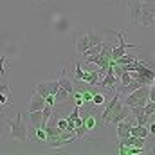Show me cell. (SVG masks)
I'll return each mask as SVG.
<instances>
[{
	"label": "cell",
	"instance_id": "obj_9",
	"mask_svg": "<svg viewBox=\"0 0 155 155\" xmlns=\"http://www.w3.org/2000/svg\"><path fill=\"white\" fill-rule=\"evenodd\" d=\"M130 135H135V137H144V139H148V137H150V132H148V128H146V126L134 124V126H132V130H130Z\"/></svg>",
	"mask_w": 155,
	"mask_h": 155
},
{
	"label": "cell",
	"instance_id": "obj_14",
	"mask_svg": "<svg viewBox=\"0 0 155 155\" xmlns=\"http://www.w3.org/2000/svg\"><path fill=\"white\" fill-rule=\"evenodd\" d=\"M29 121H31V126H33V128H38L40 123H41V110H33V112H29Z\"/></svg>",
	"mask_w": 155,
	"mask_h": 155
},
{
	"label": "cell",
	"instance_id": "obj_18",
	"mask_svg": "<svg viewBox=\"0 0 155 155\" xmlns=\"http://www.w3.org/2000/svg\"><path fill=\"white\" fill-rule=\"evenodd\" d=\"M45 85H47V90H49V94H52V96H54V94L58 92V88H60V83H58V79H52V81H47Z\"/></svg>",
	"mask_w": 155,
	"mask_h": 155
},
{
	"label": "cell",
	"instance_id": "obj_16",
	"mask_svg": "<svg viewBox=\"0 0 155 155\" xmlns=\"http://www.w3.org/2000/svg\"><path fill=\"white\" fill-rule=\"evenodd\" d=\"M69 96H71L69 92H65L63 88H58V92L54 94V101H56V103H61V101H65V99H69Z\"/></svg>",
	"mask_w": 155,
	"mask_h": 155
},
{
	"label": "cell",
	"instance_id": "obj_24",
	"mask_svg": "<svg viewBox=\"0 0 155 155\" xmlns=\"http://www.w3.org/2000/svg\"><path fill=\"white\" fill-rule=\"evenodd\" d=\"M153 134H155V124L150 123V135H153Z\"/></svg>",
	"mask_w": 155,
	"mask_h": 155
},
{
	"label": "cell",
	"instance_id": "obj_13",
	"mask_svg": "<svg viewBox=\"0 0 155 155\" xmlns=\"http://www.w3.org/2000/svg\"><path fill=\"white\" fill-rule=\"evenodd\" d=\"M87 49H88V38H87V35H83L76 40V51L79 54H83Z\"/></svg>",
	"mask_w": 155,
	"mask_h": 155
},
{
	"label": "cell",
	"instance_id": "obj_6",
	"mask_svg": "<svg viewBox=\"0 0 155 155\" xmlns=\"http://www.w3.org/2000/svg\"><path fill=\"white\" fill-rule=\"evenodd\" d=\"M43 107H45V97L40 96L35 88H31V101H29V105H27V110H29V112H33V110H41Z\"/></svg>",
	"mask_w": 155,
	"mask_h": 155
},
{
	"label": "cell",
	"instance_id": "obj_17",
	"mask_svg": "<svg viewBox=\"0 0 155 155\" xmlns=\"http://www.w3.org/2000/svg\"><path fill=\"white\" fill-rule=\"evenodd\" d=\"M74 135H76L78 141H81V139L87 135V126H85V124H78L76 128H74Z\"/></svg>",
	"mask_w": 155,
	"mask_h": 155
},
{
	"label": "cell",
	"instance_id": "obj_22",
	"mask_svg": "<svg viewBox=\"0 0 155 155\" xmlns=\"http://www.w3.org/2000/svg\"><path fill=\"white\" fill-rule=\"evenodd\" d=\"M81 76H83V69H81V63L78 61L76 63V76H74V79H81Z\"/></svg>",
	"mask_w": 155,
	"mask_h": 155
},
{
	"label": "cell",
	"instance_id": "obj_21",
	"mask_svg": "<svg viewBox=\"0 0 155 155\" xmlns=\"http://www.w3.org/2000/svg\"><path fill=\"white\" fill-rule=\"evenodd\" d=\"M0 105H7V107H11L13 101L7 99V94H0Z\"/></svg>",
	"mask_w": 155,
	"mask_h": 155
},
{
	"label": "cell",
	"instance_id": "obj_1",
	"mask_svg": "<svg viewBox=\"0 0 155 155\" xmlns=\"http://www.w3.org/2000/svg\"><path fill=\"white\" fill-rule=\"evenodd\" d=\"M4 124L9 126V137L15 139V141H20V143H27V135H29V130H27V124L24 121L22 114H16L15 119H9V117H4Z\"/></svg>",
	"mask_w": 155,
	"mask_h": 155
},
{
	"label": "cell",
	"instance_id": "obj_19",
	"mask_svg": "<svg viewBox=\"0 0 155 155\" xmlns=\"http://www.w3.org/2000/svg\"><path fill=\"white\" fill-rule=\"evenodd\" d=\"M4 63H7V60H5V56H2V54H0V76L7 78V76H5V67H4Z\"/></svg>",
	"mask_w": 155,
	"mask_h": 155
},
{
	"label": "cell",
	"instance_id": "obj_15",
	"mask_svg": "<svg viewBox=\"0 0 155 155\" xmlns=\"http://www.w3.org/2000/svg\"><path fill=\"white\" fill-rule=\"evenodd\" d=\"M105 101H107V97H105L99 90H96V92H94V96H92V101H90V103H92L94 107H101Z\"/></svg>",
	"mask_w": 155,
	"mask_h": 155
},
{
	"label": "cell",
	"instance_id": "obj_4",
	"mask_svg": "<svg viewBox=\"0 0 155 155\" xmlns=\"http://www.w3.org/2000/svg\"><path fill=\"white\" fill-rule=\"evenodd\" d=\"M141 2H143V0H128L130 25H132V27L139 25V18H141Z\"/></svg>",
	"mask_w": 155,
	"mask_h": 155
},
{
	"label": "cell",
	"instance_id": "obj_2",
	"mask_svg": "<svg viewBox=\"0 0 155 155\" xmlns=\"http://www.w3.org/2000/svg\"><path fill=\"white\" fill-rule=\"evenodd\" d=\"M153 18H155V4L152 0L141 2V18H139V25L153 27V24H155Z\"/></svg>",
	"mask_w": 155,
	"mask_h": 155
},
{
	"label": "cell",
	"instance_id": "obj_5",
	"mask_svg": "<svg viewBox=\"0 0 155 155\" xmlns=\"http://www.w3.org/2000/svg\"><path fill=\"white\" fill-rule=\"evenodd\" d=\"M135 124V119L134 116L130 114V116L126 117V119H123V121H119L116 126H117V135H119V139L121 137H126V135H130V130H132V126Z\"/></svg>",
	"mask_w": 155,
	"mask_h": 155
},
{
	"label": "cell",
	"instance_id": "obj_12",
	"mask_svg": "<svg viewBox=\"0 0 155 155\" xmlns=\"http://www.w3.org/2000/svg\"><path fill=\"white\" fill-rule=\"evenodd\" d=\"M87 38H88V47H94V45H99L103 40H101V36L94 31V29H88L87 31Z\"/></svg>",
	"mask_w": 155,
	"mask_h": 155
},
{
	"label": "cell",
	"instance_id": "obj_23",
	"mask_svg": "<svg viewBox=\"0 0 155 155\" xmlns=\"http://www.w3.org/2000/svg\"><path fill=\"white\" fill-rule=\"evenodd\" d=\"M54 124H56L58 128H61V130H65V128H67V119H60V121H56Z\"/></svg>",
	"mask_w": 155,
	"mask_h": 155
},
{
	"label": "cell",
	"instance_id": "obj_8",
	"mask_svg": "<svg viewBox=\"0 0 155 155\" xmlns=\"http://www.w3.org/2000/svg\"><path fill=\"white\" fill-rule=\"evenodd\" d=\"M99 71H90V72H83V76H81V81H85V83H90L92 87H97V83H99Z\"/></svg>",
	"mask_w": 155,
	"mask_h": 155
},
{
	"label": "cell",
	"instance_id": "obj_20",
	"mask_svg": "<svg viewBox=\"0 0 155 155\" xmlns=\"http://www.w3.org/2000/svg\"><path fill=\"white\" fill-rule=\"evenodd\" d=\"M78 117H79V107H74V110H72V114H71V116L67 117V121H76Z\"/></svg>",
	"mask_w": 155,
	"mask_h": 155
},
{
	"label": "cell",
	"instance_id": "obj_7",
	"mask_svg": "<svg viewBox=\"0 0 155 155\" xmlns=\"http://www.w3.org/2000/svg\"><path fill=\"white\" fill-rule=\"evenodd\" d=\"M58 83H60V88H63L65 92H69V94H72V92H74V83H72V79H71V78H67L65 72H61V74H60Z\"/></svg>",
	"mask_w": 155,
	"mask_h": 155
},
{
	"label": "cell",
	"instance_id": "obj_10",
	"mask_svg": "<svg viewBox=\"0 0 155 155\" xmlns=\"http://www.w3.org/2000/svg\"><path fill=\"white\" fill-rule=\"evenodd\" d=\"M97 121H99V117L94 116V114H88V116L83 119V124L87 126V132H92V130H96L97 128Z\"/></svg>",
	"mask_w": 155,
	"mask_h": 155
},
{
	"label": "cell",
	"instance_id": "obj_11",
	"mask_svg": "<svg viewBox=\"0 0 155 155\" xmlns=\"http://www.w3.org/2000/svg\"><path fill=\"white\" fill-rule=\"evenodd\" d=\"M51 116H52V107L45 103V107L41 108V123H40V128H43V126H45V124L49 123Z\"/></svg>",
	"mask_w": 155,
	"mask_h": 155
},
{
	"label": "cell",
	"instance_id": "obj_3",
	"mask_svg": "<svg viewBox=\"0 0 155 155\" xmlns=\"http://www.w3.org/2000/svg\"><path fill=\"white\" fill-rule=\"evenodd\" d=\"M128 116H130V107H126V105H123L121 101H117L116 107L112 108V112H110L108 117L105 119V124H112V126H116L119 121L126 119Z\"/></svg>",
	"mask_w": 155,
	"mask_h": 155
}]
</instances>
